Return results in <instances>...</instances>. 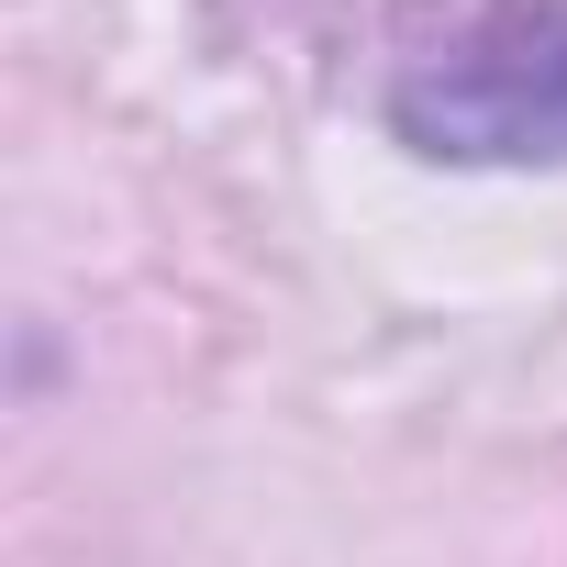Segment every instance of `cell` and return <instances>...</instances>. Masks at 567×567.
<instances>
[{"mask_svg": "<svg viewBox=\"0 0 567 567\" xmlns=\"http://www.w3.org/2000/svg\"><path fill=\"white\" fill-rule=\"evenodd\" d=\"M390 123L445 167H567V0H489L390 90Z\"/></svg>", "mask_w": 567, "mask_h": 567, "instance_id": "6da1fadb", "label": "cell"}]
</instances>
